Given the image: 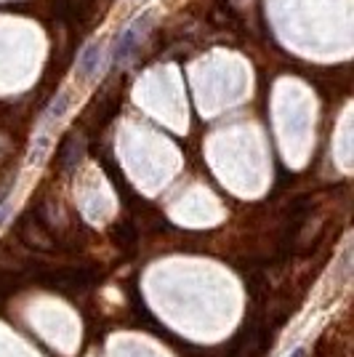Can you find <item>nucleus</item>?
I'll use <instances>...</instances> for the list:
<instances>
[{
    "mask_svg": "<svg viewBox=\"0 0 354 357\" xmlns=\"http://www.w3.org/2000/svg\"><path fill=\"white\" fill-rule=\"evenodd\" d=\"M149 19H152L149 14L139 16L131 27L120 35L118 48H115V64H125V61L131 59L133 51H136V48H139V43H141V35H144V30L149 27Z\"/></svg>",
    "mask_w": 354,
    "mask_h": 357,
    "instance_id": "nucleus-1",
    "label": "nucleus"
},
{
    "mask_svg": "<svg viewBox=\"0 0 354 357\" xmlns=\"http://www.w3.org/2000/svg\"><path fill=\"white\" fill-rule=\"evenodd\" d=\"M99 59H102V45L99 43L88 45V48L83 51V59H80V75H83V77L96 75V70H99Z\"/></svg>",
    "mask_w": 354,
    "mask_h": 357,
    "instance_id": "nucleus-2",
    "label": "nucleus"
},
{
    "mask_svg": "<svg viewBox=\"0 0 354 357\" xmlns=\"http://www.w3.org/2000/svg\"><path fill=\"white\" fill-rule=\"evenodd\" d=\"M75 6H83V8H91V0H72Z\"/></svg>",
    "mask_w": 354,
    "mask_h": 357,
    "instance_id": "nucleus-3",
    "label": "nucleus"
},
{
    "mask_svg": "<svg viewBox=\"0 0 354 357\" xmlns=\"http://www.w3.org/2000/svg\"><path fill=\"white\" fill-rule=\"evenodd\" d=\"M293 357H304V349H295V355Z\"/></svg>",
    "mask_w": 354,
    "mask_h": 357,
    "instance_id": "nucleus-4",
    "label": "nucleus"
}]
</instances>
